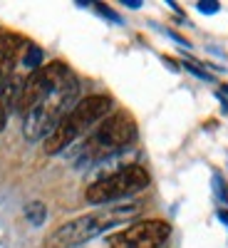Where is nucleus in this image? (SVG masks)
I'll return each instance as SVG.
<instances>
[{
    "instance_id": "nucleus-1",
    "label": "nucleus",
    "mask_w": 228,
    "mask_h": 248,
    "mask_svg": "<svg viewBox=\"0 0 228 248\" xmlns=\"http://www.w3.org/2000/svg\"><path fill=\"white\" fill-rule=\"evenodd\" d=\"M139 209H141L139 203H114V206H105L99 211L77 216L67 223L57 226L45 238V248H77L82 243L92 241L94 236H102L105 231L114 229V226L129 221L132 216L139 214Z\"/></svg>"
},
{
    "instance_id": "nucleus-2",
    "label": "nucleus",
    "mask_w": 228,
    "mask_h": 248,
    "mask_svg": "<svg viewBox=\"0 0 228 248\" xmlns=\"http://www.w3.org/2000/svg\"><path fill=\"white\" fill-rule=\"evenodd\" d=\"M79 97V82L77 77L70 72L62 85L47 94L35 109H30L25 117H23V134L28 141H40V139H47L55 127L70 114V109L77 105Z\"/></svg>"
},
{
    "instance_id": "nucleus-3",
    "label": "nucleus",
    "mask_w": 228,
    "mask_h": 248,
    "mask_svg": "<svg viewBox=\"0 0 228 248\" xmlns=\"http://www.w3.org/2000/svg\"><path fill=\"white\" fill-rule=\"evenodd\" d=\"M109 112H112V97H107V94H90L85 99H79L70 109V114L55 127V132L45 139V144H43L45 154L55 156L60 152H65L77 137H82L97 122L109 117Z\"/></svg>"
},
{
    "instance_id": "nucleus-4",
    "label": "nucleus",
    "mask_w": 228,
    "mask_h": 248,
    "mask_svg": "<svg viewBox=\"0 0 228 248\" xmlns=\"http://www.w3.org/2000/svg\"><path fill=\"white\" fill-rule=\"evenodd\" d=\"M152 176L149 171L139 167V164H127V167H122L107 176H102L97 181H92L85 191V199L90 203H114L119 199H127V196H134L139 191H144L149 186Z\"/></svg>"
},
{
    "instance_id": "nucleus-5",
    "label": "nucleus",
    "mask_w": 228,
    "mask_h": 248,
    "mask_svg": "<svg viewBox=\"0 0 228 248\" xmlns=\"http://www.w3.org/2000/svg\"><path fill=\"white\" fill-rule=\"evenodd\" d=\"M137 139V122L129 112H114L99 122L94 134L87 139L85 154L90 159H105L127 149Z\"/></svg>"
},
{
    "instance_id": "nucleus-6",
    "label": "nucleus",
    "mask_w": 228,
    "mask_h": 248,
    "mask_svg": "<svg viewBox=\"0 0 228 248\" xmlns=\"http://www.w3.org/2000/svg\"><path fill=\"white\" fill-rule=\"evenodd\" d=\"M70 75V67L65 65L62 60H55V62H47L40 70L30 72L28 79H23V87H20V97H17V105H15V112L17 114H28L30 109H35L40 102H43L47 94H52L62 79Z\"/></svg>"
},
{
    "instance_id": "nucleus-7",
    "label": "nucleus",
    "mask_w": 228,
    "mask_h": 248,
    "mask_svg": "<svg viewBox=\"0 0 228 248\" xmlns=\"http://www.w3.org/2000/svg\"><path fill=\"white\" fill-rule=\"evenodd\" d=\"M171 236V226L164 218H144L109 238V248H161Z\"/></svg>"
},
{
    "instance_id": "nucleus-8",
    "label": "nucleus",
    "mask_w": 228,
    "mask_h": 248,
    "mask_svg": "<svg viewBox=\"0 0 228 248\" xmlns=\"http://www.w3.org/2000/svg\"><path fill=\"white\" fill-rule=\"evenodd\" d=\"M23 45H25V40L17 32H0V87L8 79H13V70H15V62L20 57Z\"/></svg>"
},
{
    "instance_id": "nucleus-9",
    "label": "nucleus",
    "mask_w": 228,
    "mask_h": 248,
    "mask_svg": "<svg viewBox=\"0 0 228 248\" xmlns=\"http://www.w3.org/2000/svg\"><path fill=\"white\" fill-rule=\"evenodd\" d=\"M20 87H23V79H8L3 87H0V132L5 129L8 124V117L15 112V105H17V97H20Z\"/></svg>"
},
{
    "instance_id": "nucleus-10",
    "label": "nucleus",
    "mask_w": 228,
    "mask_h": 248,
    "mask_svg": "<svg viewBox=\"0 0 228 248\" xmlns=\"http://www.w3.org/2000/svg\"><path fill=\"white\" fill-rule=\"evenodd\" d=\"M25 218L32 223V226H40L45 218H47V209H45V203L43 201H30L25 206Z\"/></svg>"
},
{
    "instance_id": "nucleus-11",
    "label": "nucleus",
    "mask_w": 228,
    "mask_h": 248,
    "mask_svg": "<svg viewBox=\"0 0 228 248\" xmlns=\"http://www.w3.org/2000/svg\"><path fill=\"white\" fill-rule=\"evenodd\" d=\"M43 47H37V45H32V43H28V50H25V55H23V65L25 67H30L32 72L35 70H40L43 65H40V62H43Z\"/></svg>"
},
{
    "instance_id": "nucleus-12",
    "label": "nucleus",
    "mask_w": 228,
    "mask_h": 248,
    "mask_svg": "<svg viewBox=\"0 0 228 248\" xmlns=\"http://www.w3.org/2000/svg\"><path fill=\"white\" fill-rule=\"evenodd\" d=\"M218 3H216V0H201V3H198V10L201 13H206V15H211V13H218Z\"/></svg>"
},
{
    "instance_id": "nucleus-13",
    "label": "nucleus",
    "mask_w": 228,
    "mask_h": 248,
    "mask_svg": "<svg viewBox=\"0 0 228 248\" xmlns=\"http://www.w3.org/2000/svg\"><path fill=\"white\" fill-rule=\"evenodd\" d=\"M218 218H221V221L228 226V214H226V211H218Z\"/></svg>"
},
{
    "instance_id": "nucleus-14",
    "label": "nucleus",
    "mask_w": 228,
    "mask_h": 248,
    "mask_svg": "<svg viewBox=\"0 0 228 248\" xmlns=\"http://www.w3.org/2000/svg\"><path fill=\"white\" fill-rule=\"evenodd\" d=\"M223 94H228V85H226V87H223Z\"/></svg>"
}]
</instances>
